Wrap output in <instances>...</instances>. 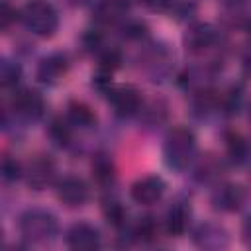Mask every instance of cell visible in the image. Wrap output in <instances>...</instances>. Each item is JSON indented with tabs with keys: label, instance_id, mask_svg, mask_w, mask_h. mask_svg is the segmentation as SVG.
Instances as JSON below:
<instances>
[{
	"label": "cell",
	"instance_id": "cell-24",
	"mask_svg": "<svg viewBox=\"0 0 251 251\" xmlns=\"http://www.w3.org/2000/svg\"><path fill=\"white\" fill-rule=\"evenodd\" d=\"M124 63V55L118 47H102L98 51V69H104V71H110L114 73L116 69H120Z\"/></svg>",
	"mask_w": 251,
	"mask_h": 251
},
{
	"label": "cell",
	"instance_id": "cell-32",
	"mask_svg": "<svg viewBox=\"0 0 251 251\" xmlns=\"http://www.w3.org/2000/svg\"><path fill=\"white\" fill-rule=\"evenodd\" d=\"M245 29H247V35L251 37V20H247V24H245Z\"/></svg>",
	"mask_w": 251,
	"mask_h": 251
},
{
	"label": "cell",
	"instance_id": "cell-31",
	"mask_svg": "<svg viewBox=\"0 0 251 251\" xmlns=\"http://www.w3.org/2000/svg\"><path fill=\"white\" fill-rule=\"evenodd\" d=\"M241 241L247 247H251V216H247L241 224Z\"/></svg>",
	"mask_w": 251,
	"mask_h": 251
},
{
	"label": "cell",
	"instance_id": "cell-12",
	"mask_svg": "<svg viewBox=\"0 0 251 251\" xmlns=\"http://www.w3.org/2000/svg\"><path fill=\"white\" fill-rule=\"evenodd\" d=\"M65 243L75 251H92L98 249L102 243V235L98 227H94L88 222H76L73 224L65 233Z\"/></svg>",
	"mask_w": 251,
	"mask_h": 251
},
{
	"label": "cell",
	"instance_id": "cell-25",
	"mask_svg": "<svg viewBox=\"0 0 251 251\" xmlns=\"http://www.w3.org/2000/svg\"><path fill=\"white\" fill-rule=\"evenodd\" d=\"M157 231H159V226L157 222L151 218V216H143L139 218V222L133 226V237L139 239V241H153L157 237Z\"/></svg>",
	"mask_w": 251,
	"mask_h": 251
},
{
	"label": "cell",
	"instance_id": "cell-29",
	"mask_svg": "<svg viewBox=\"0 0 251 251\" xmlns=\"http://www.w3.org/2000/svg\"><path fill=\"white\" fill-rule=\"evenodd\" d=\"M194 8H196V6H194L192 2H188V0H175L169 12H173V14H175L178 20H182V18L190 16V14L194 12Z\"/></svg>",
	"mask_w": 251,
	"mask_h": 251
},
{
	"label": "cell",
	"instance_id": "cell-26",
	"mask_svg": "<svg viewBox=\"0 0 251 251\" xmlns=\"http://www.w3.org/2000/svg\"><path fill=\"white\" fill-rule=\"evenodd\" d=\"M0 171H2V178H4L6 182H16L18 178L24 176V165H22L16 157H10V155H6V157L2 159Z\"/></svg>",
	"mask_w": 251,
	"mask_h": 251
},
{
	"label": "cell",
	"instance_id": "cell-10",
	"mask_svg": "<svg viewBox=\"0 0 251 251\" xmlns=\"http://www.w3.org/2000/svg\"><path fill=\"white\" fill-rule=\"evenodd\" d=\"M192 241L198 249L220 251V249H226L229 245V233L218 222H202L194 227Z\"/></svg>",
	"mask_w": 251,
	"mask_h": 251
},
{
	"label": "cell",
	"instance_id": "cell-21",
	"mask_svg": "<svg viewBox=\"0 0 251 251\" xmlns=\"http://www.w3.org/2000/svg\"><path fill=\"white\" fill-rule=\"evenodd\" d=\"M222 175V163L214 157V155H204L196 161L194 165V176L200 182H210V180H218Z\"/></svg>",
	"mask_w": 251,
	"mask_h": 251
},
{
	"label": "cell",
	"instance_id": "cell-1",
	"mask_svg": "<svg viewBox=\"0 0 251 251\" xmlns=\"http://www.w3.org/2000/svg\"><path fill=\"white\" fill-rule=\"evenodd\" d=\"M196 135L186 126H175L167 131L163 141V159L171 171H186L196 161Z\"/></svg>",
	"mask_w": 251,
	"mask_h": 251
},
{
	"label": "cell",
	"instance_id": "cell-15",
	"mask_svg": "<svg viewBox=\"0 0 251 251\" xmlns=\"http://www.w3.org/2000/svg\"><path fill=\"white\" fill-rule=\"evenodd\" d=\"M190 218H192V210L190 204L186 200H175L165 216V229L169 235L173 237H180L186 233L188 226H190Z\"/></svg>",
	"mask_w": 251,
	"mask_h": 251
},
{
	"label": "cell",
	"instance_id": "cell-11",
	"mask_svg": "<svg viewBox=\"0 0 251 251\" xmlns=\"http://www.w3.org/2000/svg\"><path fill=\"white\" fill-rule=\"evenodd\" d=\"M167 190V184L163 180V176L159 175H145L141 178H137L131 188H129V196L135 204H141V206H153L157 204L163 194Z\"/></svg>",
	"mask_w": 251,
	"mask_h": 251
},
{
	"label": "cell",
	"instance_id": "cell-20",
	"mask_svg": "<svg viewBox=\"0 0 251 251\" xmlns=\"http://www.w3.org/2000/svg\"><path fill=\"white\" fill-rule=\"evenodd\" d=\"M73 124L67 118H53L47 126V135L57 147H69L73 141Z\"/></svg>",
	"mask_w": 251,
	"mask_h": 251
},
{
	"label": "cell",
	"instance_id": "cell-3",
	"mask_svg": "<svg viewBox=\"0 0 251 251\" xmlns=\"http://www.w3.org/2000/svg\"><path fill=\"white\" fill-rule=\"evenodd\" d=\"M20 20L37 37H51L59 27V14L47 0H27L20 10Z\"/></svg>",
	"mask_w": 251,
	"mask_h": 251
},
{
	"label": "cell",
	"instance_id": "cell-30",
	"mask_svg": "<svg viewBox=\"0 0 251 251\" xmlns=\"http://www.w3.org/2000/svg\"><path fill=\"white\" fill-rule=\"evenodd\" d=\"M173 2L175 0H143V4L153 12H167V10H171Z\"/></svg>",
	"mask_w": 251,
	"mask_h": 251
},
{
	"label": "cell",
	"instance_id": "cell-17",
	"mask_svg": "<svg viewBox=\"0 0 251 251\" xmlns=\"http://www.w3.org/2000/svg\"><path fill=\"white\" fill-rule=\"evenodd\" d=\"M67 120L78 127V129H90L96 126V114L94 110L84 104V102H78V100H71L67 104Z\"/></svg>",
	"mask_w": 251,
	"mask_h": 251
},
{
	"label": "cell",
	"instance_id": "cell-5",
	"mask_svg": "<svg viewBox=\"0 0 251 251\" xmlns=\"http://www.w3.org/2000/svg\"><path fill=\"white\" fill-rule=\"evenodd\" d=\"M220 41V31L208 22H192L182 33V45L188 53H204Z\"/></svg>",
	"mask_w": 251,
	"mask_h": 251
},
{
	"label": "cell",
	"instance_id": "cell-7",
	"mask_svg": "<svg viewBox=\"0 0 251 251\" xmlns=\"http://www.w3.org/2000/svg\"><path fill=\"white\" fill-rule=\"evenodd\" d=\"M12 112L24 122H39L45 116V100L33 88H22L12 98Z\"/></svg>",
	"mask_w": 251,
	"mask_h": 251
},
{
	"label": "cell",
	"instance_id": "cell-6",
	"mask_svg": "<svg viewBox=\"0 0 251 251\" xmlns=\"http://www.w3.org/2000/svg\"><path fill=\"white\" fill-rule=\"evenodd\" d=\"M108 100H110V106L114 108V114L120 118L137 116L143 106L141 92L133 84H118V86L110 88Z\"/></svg>",
	"mask_w": 251,
	"mask_h": 251
},
{
	"label": "cell",
	"instance_id": "cell-2",
	"mask_svg": "<svg viewBox=\"0 0 251 251\" xmlns=\"http://www.w3.org/2000/svg\"><path fill=\"white\" fill-rule=\"evenodd\" d=\"M20 235L33 245H45L57 239L59 235V220L53 212L45 208H29L22 212L18 220Z\"/></svg>",
	"mask_w": 251,
	"mask_h": 251
},
{
	"label": "cell",
	"instance_id": "cell-16",
	"mask_svg": "<svg viewBox=\"0 0 251 251\" xmlns=\"http://www.w3.org/2000/svg\"><path fill=\"white\" fill-rule=\"evenodd\" d=\"M226 151H227V159L237 167L247 165L251 161V141L239 131L226 133Z\"/></svg>",
	"mask_w": 251,
	"mask_h": 251
},
{
	"label": "cell",
	"instance_id": "cell-27",
	"mask_svg": "<svg viewBox=\"0 0 251 251\" xmlns=\"http://www.w3.org/2000/svg\"><path fill=\"white\" fill-rule=\"evenodd\" d=\"M16 20H20V10L12 8L8 2H2V6H0V27H2V31H8L12 27V24H16Z\"/></svg>",
	"mask_w": 251,
	"mask_h": 251
},
{
	"label": "cell",
	"instance_id": "cell-19",
	"mask_svg": "<svg viewBox=\"0 0 251 251\" xmlns=\"http://www.w3.org/2000/svg\"><path fill=\"white\" fill-rule=\"evenodd\" d=\"M92 176L96 180L98 186H112L116 180V167L112 163V159L104 153H98L92 159Z\"/></svg>",
	"mask_w": 251,
	"mask_h": 251
},
{
	"label": "cell",
	"instance_id": "cell-23",
	"mask_svg": "<svg viewBox=\"0 0 251 251\" xmlns=\"http://www.w3.org/2000/svg\"><path fill=\"white\" fill-rule=\"evenodd\" d=\"M20 78H22V67H20V63L4 57L0 61V84L4 88H14V86H18Z\"/></svg>",
	"mask_w": 251,
	"mask_h": 251
},
{
	"label": "cell",
	"instance_id": "cell-33",
	"mask_svg": "<svg viewBox=\"0 0 251 251\" xmlns=\"http://www.w3.org/2000/svg\"><path fill=\"white\" fill-rule=\"evenodd\" d=\"M247 116H249V124H251V104H249V110H247Z\"/></svg>",
	"mask_w": 251,
	"mask_h": 251
},
{
	"label": "cell",
	"instance_id": "cell-28",
	"mask_svg": "<svg viewBox=\"0 0 251 251\" xmlns=\"http://www.w3.org/2000/svg\"><path fill=\"white\" fill-rule=\"evenodd\" d=\"M122 31H124V37L126 39L135 41V39H141V37L147 35V25L143 22H126L124 27H122Z\"/></svg>",
	"mask_w": 251,
	"mask_h": 251
},
{
	"label": "cell",
	"instance_id": "cell-14",
	"mask_svg": "<svg viewBox=\"0 0 251 251\" xmlns=\"http://www.w3.org/2000/svg\"><path fill=\"white\" fill-rule=\"evenodd\" d=\"M127 14H129L127 0H96L92 6V18L102 25L120 24L127 18Z\"/></svg>",
	"mask_w": 251,
	"mask_h": 251
},
{
	"label": "cell",
	"instance_id": "cell-4",
	"mask_svg": "<svg viewBox=\"0 0 251 251\" xmlns=\"http://www.w3.org/2000/svg\"><path fill=\"white\" fill-rule=\"evenodd\" d=\"M24 176L29 188L45 190L47 186L57 182V165L49 155H35L24 167Z\"/></svg>",
	"mask_w": 251,
	"mask_h": 251
},
{
	"label": "cell",
	"instance_id": "cell-8",
	"mask_svg": "<svg viewBox=\"0 0 251 251\" xmlns=\"http://www.w3.org/2000/svg\"><path fill=\"white\" fill-rule=\"evenodd\" d=\"M55 192L57 198L67 206V208H80L88 202L90 198V188L84 178L67 175L55 182Z\"/></svg>",
	"mask_w": 251,
	"mask_h": 251
},
{
	"label": "cell",
	"instance_id": "cell-22",
	"mask_svg": "<svg viewBox=\"0 0 251 251\" xmlns=\"http://www.w3.org/2000/svg\"><path fill=\"white\" fill-rule=\"evenodd\" d=\"M104 216H106V222L110 226H114L116 229H122L127 224V210L118 200H112L110 198V200L104 202Z\"/></svg>",
	"mask_w": 251,
	"mask_h": 251
},
{
	"label": "cell",
	"instance_id": "cell-18",
	"mask_svg": "<svg viewBox=\"0 0 251 251\" xmlns=\"http://www.w3.org/2000/svg\"><path fill=\"white\" fill-rule=\"evenodd\" d=\"M167 104L163 100H151L147 104L141 106L139 110V122L143 124V127L147 129H157L167 122Z\"/></svg>",
	"mask_w": 251,
	"mask_h": 251
},
{
	"label": "cell",
	"instance_id": "cell-9",
	"mask_svg": "<svg viewBox=\"0 0 251 251\" xmlns=\"http://www.w3.org/2000/svg\"><path fill=\"white\" fill-rule=\"evenodd\" d=\"M245 202V190L233 182H218L210 192V204L216 212H237Z\"/></svg>",
	"mask_w": 251,
	"mask_h": 251
},
{
	"label": "cell",
	"instance_id": "cell-13",
	"mask_svg": "<svg viewBox=\"0 0 251 251\" xmlns=\"http://www.w3.org/2000/svg\"><path fill=\"white\" fill-rule=\"evenodd\" d=\"M69 71V59L65 53H49L45 55L35 71V76L45 86H55Z\"/></svg>",
	"mask_w": 251,
	"mask_h": 251
}]
</instances>
